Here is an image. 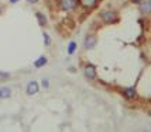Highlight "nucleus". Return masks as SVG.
<instances>
[{
  "label": "nucleus",
  "mask_w": 151,
  "mask_h": 132,
  "mask_svg": "<svg viewBox=\"0 0 151 132\" xmlns=\"http://www.w3.org/2000/svg\"><path fill=\"white\" fill-rule=\"evenodd\" d=\"M85 76L88 77V79H95L96 77V67H95V65H92V63H86L85 66Z\"/></svg>",
  "instance_id": "20e7f679"
},
{
  "label": "nucleus",
  "mask_w": 151,
  "mask_h": 132,
  "mask_svg": "<svg viewBox=\"0 0 151 132\" xmlns=\"http://www.w3.org/2000/svg\"><path fill=\"white\" fill-rule=\"evenodd\" d=\"M122 94L124 96L126 99H129V100L134 99V97L137 96V93H136V90H134V87H130V89H126V90H123V92H122Z\"/></svg>",
  "instance_id": "423d86ee"
},
{
  "label": "nucleus",
  "mask_w": 151,
  "mask_h": 132,
  "mask_svg": "<svg viewBox=\"0 0 151 132\" xmlns=\"http://www.w3.org/2000/svg\"><path fill=\"white\" fill-rule=\"evenodd\" d=\"M79 1L85 9H93L96 6V3H98V0H79Z\"/></svg>",
  "instance_id": "6e6552de"
},
{
  "label": "nucleus",
  "mask_w": 151,
  "mask_h": 132,
  "mask_svg": "<svg viewBox=\"0 0 151 132\" xmlns=\"http://www.w3.org/2000/svg\"><path fill=\"white\" fill-rule=\"evenodd\" d=\"M42 35H44V44H45V45H50V37H48V34L44 33Z\"/></svg>",
  "instance_id": "ddd939ff"
},
{
  "label": "nucleus",
  "mask_w": 151,
  "mask_h": 132,
  "mask_svg": "<svg viewBox=\"0 0 151 132\" xmlns=\"http://www.w3.org/2000/svg\"><path fill=\"white\" fill-rule=\"evenodd\" d=\"M100 17H102L103 23H106V24H114V23L119 20L117 13H116V11H113V10H109V11H103V13L100 14Z\"/></svg>",
  "instance_id": "f257e3e1"
},
{
  "label": "nucleus",
  "mask_w": 151,
  "mask_h": 132,
  "mask_svg": "<svg viewBox=\"0 0 151 132\" xmlns=\"http://www.w3.org/2000/svg\"><path fill=\"white\" fill-rule=\"evenodd\" d=\"M35 17H37V20H38V23H40V26L41 27H44L47 24V18L42 13H37L35 14Z\"/></svg>",
  "instance_id": "9b49d317"
},
{
  "label": "nucleus",
  "mask_w": 151,
  "mask_h": 132,
  "mask_svg": "<svg viewBox=\"0 0 151 132\" xmlns=\"http://www.w3.org/2000/svg\"><path fill=\"white\" fill-rule=\"evenodd\" d=\"M27 1H30V3H37L38 0H27Z\"/></svg>",
  "instance_id": "dca6fc26"
},
{
  "label": "nucleus",
  "mask_w": 151,
  "mask_h": 132,
  "mask_svg": "<svg viewBox=\"0 0 151 132\" xmlns=\"http://www.w3.org/2000/svg\"><path fill=\"white\" fill-rule=\"evenodd\" d=\"M75 51H76V42H75V41H71V42H69V45H68V53H69V55H72Z\"/></svg>",
  "instance_id": "f8f14e48"
},
{
  "label": "nucleus",
  "mask_w": 151,
  "mask_h": 132,
  "mask_svg": "<svg viewBox=\"0 0 151 132\" xmlns=\"http://www.w3.org/2000/svg\"><path fill=\"white\" fill-rule=\"evenodd\" d=\"M9 1H10V3H17L19 0H9Z\"/></svg>",
  "instance_id": "a211bd4d"
},
{
  "label": "nucleus",
  "mask_w": 151,
  "mask_h": 132,
  "mask_svg": "<svg viewBox=\"0 0 151 132\" xmlns=\"http://www.w3.org/2000/svg\"><path fill=\"white\" fill-rule=\"evenodd\" d=\"M40 90V84L38 82H30L28 84H27V89H26V93L28 94V96H34L35 93H38Z\"/></svg>",
  "instance_id": "7ed1b4c3"
},
{
  "label": "nucleus",
  "mask_w": 151,
  "mask_h": 132,
  "mask_svg": "<svg viewBox=\"0 0 151 132\" xmlns=\"http://www.w3.org/2000/svg\"><path fill=\"white\" fill-rule=\"evenodd\" d=\"M150 0H147V1H144L143 4H141V7H140V10H141V13L144 14H148L151 11V6H150Z\"/></svg>",
  "instance_id": "1a4fd4ad"
},
{
  "label": "nucleus",
  "mask_w": 151,
  "mask_h": 132,
  "mask_svg": "<svg viewBox=\"0 0 151 132\" xmlns=\"http://www.w3.org/2000/svg\"><path fill=\"white\" fill-rule=\"evenodd\" d=\"M42 86H44V87H48V86H50V82H48L47 79H44V80H42Z\"/></svg>",
  "instance_id": "4468645a"
},
{
  "label": "nucleus",
  "mask_w": 151,
  "mask_h": 132,
  "mask_svg": "<svg viewBox=\"0 0 151 132\" xmlns=\"http://www.w3.org/2000/svg\"><path fill=\"white\" fill-rule=\"evenodd\" d=\"M76 4H78L76 0H62L61 1V9L65 10V11H71L76 7Z\"/></svg>",
  "instance_id": "f03ea898"
},
{
  "label": "nucleus",
  "mask_w": 151,
  "mask_h": 132,
  "mask_svg": "<svg viewBox=\"0 0 151 132\" xmlns=\"http://www.w3.org/2000/svg\"><path fill=\"white\" fill-rule=\"evenodd\" d=\"M83 46H85V49H93L96 46V37L95 35H88Z\"/></svg>",
  "instance_id": "39448f33"
},
{
  "label": "nucleus",
  "mask_w": 151,
  "mask_h": 132,
  "mask_svg": "<svg viewBox=\"0 0 151 132\" xmlns=\"http://www.w3.org/2000/svg\"><path fill=\"white\" fill-rule=\"evenodd\" d=\"M0 13H1V7H0Z\"/></svg>",
  "instance_id": "6ab92c4d"
},
{
  "label": "nucleus",
  "mask_w": 151,
  "mask_h": 132,
  "mask_svg": "<svg viewBox=\"0 0 151 132\" xmlns=\"http://www.w3.org/2000/svg\"><path fill=\"white\" fill-rule=\"evenodd\" d=\"M0 77H9V73H3V72H0Z\"/></svg>",
  "instance_id": "2eb2a0df"
},
{
  "label": "nucleus",
  "mask_w": 151,
  "mask_h": 132,
  "mask_svg": "<svg viewBox=\"0 0 151 132\" xmlns=\"http://www.w3.org/2000/svg\"><path fill=\"white\" fill-rule=\"evenodd\" d=\"M133 3H141V0H132Z\"/></svg>",
  "instance_id": "f3484780"
},
{
  "label": "nucleus",
  "mask_w": 151,
  "mask_h": 132,
  "mask_svg": "<svg viewBox=\"0 0 151 132\" xmlns=\"http://www.w3.org/2000/svg\"><path fill=\"white\" fill-rule=\"evenodd\" d=\"M10 96H12V90H10V87H7V86L0 87V99H9Z\"/></svg>",
  "instance_id": "0eeeda50"
},
{
  "label": "nucleus",
  "mask_w": 151,
  "mask_h": 132,
  "mask_svg": "<svg viewBox=\"0 0 151 132\" xmlns=\"http://www.w3.org/2000/svg\"><path fill=\"white\" fill-rule=\"evenodd\" d=\"M47 65V58L45 56H40L38 59L34 62V66L35 67H42V66H45Z\"/></svg>",
  "instance_id": "9d476101"
}]
</instances>
